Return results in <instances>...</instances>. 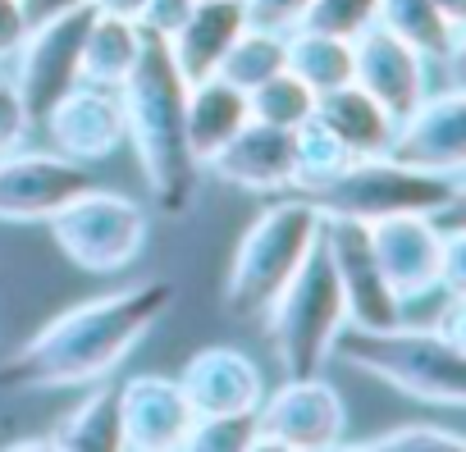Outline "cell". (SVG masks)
I'll return each instance as SVG.
<instances>
[{
  "instance_id": "obj_37",
  "label": "cell",
  "mask_w": 466,
  "mask_h": 452,
  "mask_svg": "<svg viewBox=\"0 0 466 452\" xmlns=\"http://www.w3.org/2000/svg\"><path fill=\"white\" fill-rule=\"evenodd\" d=\"M19 5H24V19H28V28H33V24H46V19H56V15H69V10L87 5V0H19Z\"/></svg>"
},
{
  "instance_id": "obj_39",
  "label": "cell",
  "mask_w": 466,
  "mask_h": 452,
  "mask_svg": "<svg viewBox=\"0 0 466 452\" xmlns=\"http://www.w3.org/2000/svg\"><path fill=\"white\" fill-rule=\"evenodd\" d=\"M443 338H452V343H461V297H448V306H443V320L434 325Z\"/></svg>"
},
{
  "instance_id": "obj_25",
  "label": "cell",
  "mask_w": 466,
  "mask_h": 452,
  "mask_svg": "<svg viewBox=\"0 0 466 452\" xmlns=\"http://www.w3.org/2000/svg\"><path fill=\"white\" fill-rule=\"evenodd\" d=\"M352 165V151L339 142V133L311 115L293 128V192L302 196H316L325 183H334L343 169Z\"/></svg>"
},
{
  "instance_id": "obj_38",
  "label": "cell",
  "mask_w": 466,
  "mask_h": 452,
  "mask_svg": "<svg viewBox=\"0 0 466 452\" xmlns=\"http://www.w3.org/2000/svg\"><path fill=\"white\" fill-rule=\"evenodd\" d=\"M87 5H92L96 15H115V19L137 24V19H142V10H147V0H87Z\"/></svg>"
},
{
  "instance_id": "obj_23",
  "label": "cell",
  "mask_w": 466,
  "mask_h": 452,
  "mask_svg": "<svg viewBox=\"0 0 466 452\" xmlns=\"http://www.w3.org/2000/svg\"><path fill=\"white\" fill-rule=\"evenodd\" d=\"M284 69L298 74L316 96L352 83V42L316 28H293L284 37Z\"/></svg>"
},
{
  "instance_id": "obj_22",
  "label": "cell",
  "mask_w": 466,
  "mask_h": 452,
  "mask_svg": "<svg viewBox=\"0 0 466 452\" xmlns=\"http://www.w3.org/2000/svg\"><path fill=\"white\" fill-rule=\"evenodd\" d=\"M375 24L389 28L393 37H402V42H407L411 51H420L425 60L457 65V55H461V24H466V19L443 15L434 0H380Z\"/></svg>"
},
{
  "instance_id": "obj_15",
  "label": "cell",
  "mask_w": 466,
  "mask_h": 452,
  "mask_svg": "<svg viewBox=\"0 0 466 452\" xmlns=\"http://www.w3.org/2000/svg\"><path fill=\"white\" fill-rule=\"evenodd\" d=\"M42 128L51 133L56 151L92 165L106 160L119 142H124V110H119V92L96 87V83H74L42 119Z\"/></svg>"
},
{
  "instance_id": "obj_26",
  "label": "cell",
  "mask_w": 466,
  "mask_h": 452,
  "mask_svg": "<svg viewBox=\"0 0 466 452\" xmlns=\"http://www.w3.org/2000/svg\"><path fill=\"white\" fill-rule=\"evenodd\" d=\"M87 388H92V393L56 425V434H46L51 447H106V452L124 447L115 388H106V379H101V384H87Z\"/></svg>"
},
{
  "instance_id": "obj_16",
  "label": "cell",
  "mask_w": 466,
  "mask_h": 452,
  "mask_svg": "<svg viewBox=\"0 0 466 452\" xmlns=\"http://www.w3.org/2000/svg\"><path fill=\"white\" fill-rule=\"evenodd\" d=\"M192 416H219V411H257L261 393H266V375L261 366L238 352V347H201L183 361V370L174 375Z\"/></svg>"
},
{
  "instance_id": "obj_2",
  "label": "cell",
  "mask_w": 466,
  "mask_h": 452,
  "mask_svg": "<svg viewBox=\"0 0 466 452\" xmlns=\"http://www.w3.org/2000/svg\"><path fill=\"white\" fill-rule=\"evenodd\" d=\"M115 92H119V110H124V137L137 156V169L147 178L156 210L160 215H187L192 201H197L201 165L187 151V133H183L187 78L178 74L169 42L142 28L137 60Z\"/></svg>"
},
{
  "instance_id": "obj_17",
  "label": "cell",
  "mask_w": 466,
  "mask_h": 452,
  "mask_svg": "<svg viewBox=\"0 0 466 452\" xmlns=\"http://www.w3.org/2000/svg\"><path fill=\"white\" fill-rule=\"evenodd\" d=\"M201 169L243 192H293V128L248 119Z\"/></svg>"
},
{
  "instance_id": "obj_3",
  "label": "cell",
  "mask_w": 466,
  "mask_h": 452,
  "mask_svg": "<svg viewBox=\"0 0 466 452\" xmlns=\"http://www.w3.org/2000/svg\"><path fill=\"white\" fill-rule=\"evenodd\" d=\"M343 366H357L361 375L430 402V407H461L466 402V357L461 343L430 329H407L402 320L393 329H339L334 352Z\"/></svg>"
},
{
  "instance_id": "obj_14",
  "label": "cell",
  "mask_w": 466,
  "mask_h": 452,
  "mask_svg": "<svg viewBox=\"0 0 466 452\" xmlns=\"http://www.w3.org/2000/svg\"><path fill=\"white\" fill-rule=\"evenodd\" d=\"M352 83L370 92L398 124L430 92V60L389 28L370 24L361 37H352Z\"/></svg>"
},
{
  "instance_id": "obj_35",
  "label": "cell",
  "mask_w": 466,
  "mask_h": 452,
  "mask_svg": "<svg viewBox=\"0 0 466 452\" xmlns=\"http://www.w3.org/2000/svg\"><path fill=\"white\" fill-rule=\"evenodd\" d=\"M187 10H192V0H147L137 28H147V33H156V37H169V33L187 19Z\"/></svg>"
},
{
  "instance_id": "obj_12",
  "label": "cell",
  "mask_w": 466,
  "mask_h": 452,
  "mask_svg": "<svg viewBox=\"0 0 466 452\" xmlns=\"http://www.w3.org/2000/svg\"><path fill=\"white\" fill-rule=\"evenodd\" d=\"M389 156L430 174H466V92H425L393 128Z\"/></svg>"
},
{
  "instance_id": "obj_7",
  "label": "cell",
  "mask_w": 466,
  "mask_h": 452,
  "mask_svg": "<svg viewBox=\"0 0 466 452\" xmlns=\"http://www.w3.org/2000/svg\"><path fill=\"white\" fill-rule=\"evenodd\" d=\"M46 229H51L56 247L78 270H87V275H119L147 247V210L133 196L92 183V187L69 196L46 219Z\"/></svg>"
},
{
  "instance_id": "obj_28",
  "label": "cell",
  "mask_w": 466,
  "mask_h": 452,
  "mask_svg": "<svg viewBox=\"0 0 466 452\" xmlns=\"http://www.w3.org/2000/svg\"><path fill=\"white\" fill-rule=\"evenodd\" d=\"M248 115L261 119V124H275V128H298L302 119L316 115V92L298 74L279 69L266 83L248 87Z\"/></svg>"
},
{
  "instance_id": "obj_32",
  "label": "cell",
  "mask_w": 466,
  "mask_h": 452,
  "mask_svg": "<svg viewBox=\"0 0 466 452\" xmlns=\"http://www.w3.org/2000/svg\"><path fill=\"white\" fill-rule=\"evenodd\" d=\"M28 133H33V119H28V110H24L15 83L0 78V156L19 151V146L28 142Z\"/></svg>"
},
{
  "instance_id": "obj_13",
  "label": "cell",
  "mask_w": 466,
  "mask_h": 452,
  "mask_svg": "<svg viewBox=\"0 0 466 452\" xmlns=\"http://www.w3.org/2000/svg\"><path fill=\"white\" fill-rule=\"evenodd\" d=\"M366 234H370V252L384 279L393 284L402 302L439 293L443 238H448V229H439V215H389V219L366 224Z\"/></svg>"
},
{
  "instance_id": "obj_30",
  "label": "cell",
  "mask_w": 466,
  "mask_h": 452,
  "mask_svg": "<svg viewBox=\"0 0 466 452\" xmlns=\"http://www.w3.org/2000/svg\"><path fill=\"white\" fill-rule=\"evenodd\" d=\"M380 0H311L298 28H316V33H334V37H361L375 24Z\"/></svg>"
},
{
  "instance_id": "obj_8",
  "label": "cell",
  "mask_w": 466,
  "mask_h": 452,
  "mask_svg": "<svg viewBox=\"0 0 466 452\" xmlns=\"http://www.w3.org/2000/svg\"><path fill=\"white\" fill-rule=\"evenodd\" d=\"M348 434V402L320 375H289L275 393L257 402V443L252 447H339Z\"/></svg>"
},
{
  "instance_id": "obj_6",
  "label": "cell",
  "mask_w": 466,
  "mask_h": 452,
  "mask_svg": "<svg viewBox=\"0 0 466 452\" xmlns=\"http://www.w3.org/2000/svg\"><path fill=\"white\" fill-rule=\"evenodd\" d=\"M266 320H270V338H275V357L284 375H320V366L334 352L339 329L348 325L343 293L320 238L307 252V261L293 270V279L279 288V297L266 306Z\"/></svg>"
},
{
  "instance_id": "obj_9",
  "label": "cell",
  "mask_w": 466,
  "mask_h": 452,
  "mask_svg": "<svg viewBox=\"0 0 466 452\" xmlns=\"http://www.w3.org/2000/svg\"><path fill=\"white\" fill-rule=\"evenodd\" d=\"M92 24V5H78L69 15H56L46 24H33L24 46L15 51V92L33 119V128L46 119V110L74 87L78 78V60H83V37Z\"/></svg>"
},
{
  "instance_id": "obj_40",
  "label": "cell",
  "mask_w": 466,
  "mask_h": 452,
  "mask_svg": "<svg viewBox=\"0 0 466 452\" xmlns=\"http://www.w3.org/2000/svg\"><path fill=\"white\" fill-rule=\"evenodd\" d=\"M434 5H439L443 15H452V19H466V0H434Z\"/></svg>"
},
{
  "instance_id": "obj_33",
  "label": "cell",
  "mask_w": 466,
  "mask_h": 452,
  "mask_svg": "<svg viewBox=\"0 0 466 452\" xmlns=\"http://www.w3.org/2000/svg\"><path fill=\"white\" fill-rule=\"evenodd\" d=\"M311 0H243V19L257 28H275V33H293L302 24Z\"/></svg>"
},
{
  "instance_id": "obj_4",
  "label": "cell",
  "mask_w": 466,
  "mask_h": 452,
  "mask_svg": "<svg viewBox=\"0 0 466 452\" xmlns=\"http://www.w3.org/2000/svg\"><path fill=\"white\" fill-rule=\"evenodd\" d=\"M325 229V215L311 196H284L266 206L252 229L238 238V252L224 275V311L233 320L266 316V306L279 297V288L293 279V270L307 261Z\"/></svg>"
},
{
  "instance_id": "obj_27",
  "label": "cell",
  "mask_w": 466,
  "mask_h": 452,
  "mask_svg": "<svg viewBox=\"0 0 466 452\" xmlns=\"http://www.w3.org/2000/svg\"><path fill=\"white\" fill-rule=\"evenodd\" d=\"M284 37L289 33H275V28H257V24H243V33L228 42V51L219 55V78L233 83V87H257L266 83L270 74L284 69Z\"/></svg>"
},
{
  "instance_id": "obj_18",
  "label": "cell",
  "mask_w": 466,
  "mask_h": 452,
  "mask_svg": "<svg viewBox=\"0 0 466 452\" xmlns=\"http://www.w3.org/2000/svg\"><path fill=\"white\" fill-rule=\"evenodd\" d=\"M119 397V429H124V447H142V452H165V447H183L187 425H192V407L178 388V379L169 375H133L115 388Z\"/></svg>"
},
{
  "instance_id": "obj_20",
  "label": "cell",
  "mask_w": 466,
  "mask_h": 452,
  "mask_svg": "<svg viewBox=\"0 0 466 452\" xmlns=\"http://www.w3.org/2000/svg\"><path fill=\"white\" fill-rule=\"evenodd\" d=\"M248 119H252V115H248V92H243V87L224 83L219 74L187 83V96H183V133H187V151H192L197 165H206Z\"/></svg>"
},
{
  "instance_id": "obj_21",
  "label": "cell",
  "mask_w": 466,
  "mask_h": 452,
  "mask_svg": "<svg viewBox=\"0 0 466 452\" xmlns=\"http://www.w3.org/2000/svg\"><path fill=\"white\" fill-rule=\"evenodd\" d=\"M316 115L339 133V142L352 151V160L357 156H384L389 142H393V128H398L393 115L370 92H361L357 83H343V87L316 96Z\"/></svg>"
},
{
  "instance_id": "obj_36",
  "label": "cell",
  "mask_w": 466,
  "mask_h": 452,
  "mask_svg": "<svg viewBox=\"0 0 466 452\" xmlns=\"http://www.w3.org/2000/svg\"><path fill=\"white\" fill-rule=\"evenodd\" d=\"M28 37V19L19 0H0V60H15V51Z\"/></svg>"
},
{
  "instance_id": "obj_19",
  "label": "cell",
  "mask_w": 466,
  "mask_h": 452,
  "mask_svg": "<svg viewBox=\"0 0 466 452\" xmlns=\"http://www.w3.org/2000/svg\"><path fill=\"white\" fill-rule=\"evenodd\" d=\"M243 0H192L187 19L165 37L169 55L178 65V74L187 83L210 78L219 69V55L228 51V42L243 33Z\"/></svg>"
},
{
  "instance_id": "obj_10",
  "label": "cell",
  "mask_w": 466,
  "mask_h": 452,
  "mask_svg": "<svg viewBox=\"0 0 466 452\" xmlns=\"http://www.w3.org/2000/svg\"><path fill=\"white\" fill-rule=\"evenodd\" d=\"M320 243L329 252L339 293H343V311L352 329H393L402 320V297L393 293V284L384 279L375 252H370V234L357 219H325Z\"/></svg>"
},
{
  "instance_id": "obj_5",
  "label": "cell",
  "mask_w": 466,
  "mask_h": 452,
  "mask_svg": "<svg viewBox=\"0 0 466 452\" xmlns=\"http://www.w3.org/2000/svg\"><path fill=\"white\" fill-rule=\"evenodd\" d=\"M466 192V174H430L416 165L384 156H357L334 183H325L311 201L325 219L375 224L389 215H443L457 210Z\"/></svg>"
},
{
  "instance_id": "obj_1",
  "label": "cell",
  "mask_w": 466,
  "mask_h": 452,
  "mask_svg": "<svg viewBox=\"0 0 466 452\" xmlns=\"http://www.w3.org/2000/svg\"><path fill=\"white\" fill-rule=\"evenodd\" d=\"M174 306L169 279H142L87 297L0 357V388H87L124 366V357Z\"/></svg>"
},
{
  "instance_id": "obj_31",
  "label": "cell",
  "mask_w": 466,
  "mask_h": 452,
  "mask_svg": "<svg viewBox=\"0 0 466 452\" xmlns=\"http://www.w3.org/2000/svg\"><path fill=\"white\" fill-rule=\"evenodd\" d=\"M361 447H398V452H461L466 447V438L457 434V429H443V425H430V420H420V425H398V429H384V434H375V438H366Z\"/></svg>"
},
{
  "instance_id": "obj_34",
  "label": "cell",
  "mask_w": 466,
  "mask_h": 452,
  "mask_svg": "<svg viewBox=\"0 0 466 452\" xmlns=\"http://www.w3.org/2000/svg\"><path fill=\"white\" fill-rule=\"evenodd\" d=\"M439 293H448V297H466V234H461V229H448V238H443Z\"/></svg>"
},
{
  "instance_id": "obj_11",
  "label": "cell",
  "mask_w": 466,
  "mask_h": 452,
  "mask_svg": "<svg viewBox=\"0 0 466 452\" xmlns=\"http://www.w3.org/2000/svg\"><path fill=\"white\" fill-rule=\"evenodd\" d=\"M92 169L69 156L46 151H10L0 156V219L5 224H46L69 196L92 187Z\"/></svg>"
},
{
  "instance_id": "obj_24",
  "label": "cell",
  "mask_w": 466,
  "mask_h": 452,
  "mask_svg": "<svg viewBox=\"0 0 466 452\" xmlns=\"http://www.w3.org/2000/svg\"><path fill=\"white\" fill-rule=\"evenodd\" d=\"M137 37H142L137 24L92 10V24H87V37H83V60H78V78L115 92L128 78L133 60H137Z\"/></svg>"
},
{
  "instance_id": "obj_29",
  "label": "cell",
  "mask_w": 466,
  "mask_h": 452,
  "mask_svg": "<svg viewBox=\"0 0 466 452\" xmlns=\"http://www.w3.org/2000/svg\"><path fill=\"white\" fill-rule=\"evenodd\" d=\"M257 443V411H219V416H192L183 447L201 452H238Z\"/></svg>"
}]
</instances>
